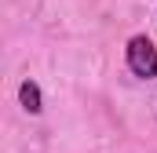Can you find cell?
I'll return each instance as SVG.
<instances>
[{
	"label": "cell",
	"mask_w": 157,
	"mask_h": 153,
	"mask_svg": "<svg viewBox=\"0 0 157 153\" xmlns=\"http://www.w3.org/2000/svg\"><path fill=\"white\" fill-rule=\"evenodd\" d=\"M128 69L143 80L157 76V47L150 37H132L128 40Z\"/></svg>",
	"instance_id": "1"
},
{
	"label": "cell",
	"mask_w": 157,
	"mask_h": 153,
	"mask_svg": "<svg viewBox=\"0 0 157 153\" xmlns=\"http://www.w3.org/2000/svg\"><path fill=\"white\" fill-rule=\"evenodd\" d=\"M18 99H22V110H29V113H40V110H44V106H40V88L33 80H22Z\"/></svg>",
	"instance_id": "2"
}]
</instances>
